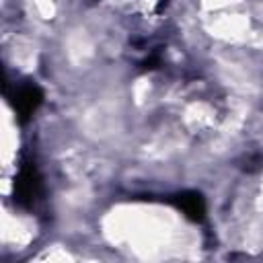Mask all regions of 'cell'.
I'll return each mask as SVG.
<instances>
[{
	"mask_svg": "<svg viewBox=\"0 0 263 263\" xmlns=\"http://www.w3.org/2000/svg\"><path fill=\"white\" fill-rule=\"evenodd\" d=\"M41 189H43V183H41L39 166L35 164L33 158H23L21 160V166H18V173L14 177V187H12L14 201L21 208H27L29 210L41 197Z\"/></svg>",
	"mask_w": 263,
	"mask_h": 263,
	"instance_id": "6da1fadb",
	"label": "cell"
},
{
	"mask_svg": "<svg viewBox=\"0 0 263 263\" xmlns=\"http://www.w3.org/2000/svg\"><path fill=\"white\" fill-rule=\"evenodd\" d=\"M173 205L185 216L189 218L191 222H201L205 218V199L199 191H181V193H175L171 197Z\"/></svg>",
	"mask_w": 263,
	"mask_h": 263,
	"instance_id": "3957f363",
	"label": "cell"
},
{
	"mask_svg": "<svg viewBox=\"0 0 263 263\" xmlns=\"http://www.w3.org/2000/svg\"><path fill=\"white\" fill-rule=\"evenodd\" d=\"M8 103L16 115L18 121H29L35 111L43 103V88L33 80H23L14 84V88L8 92Z\"/></svg>",
	"mask_w": 263,
	"mask_h": 263,
	"instance_id": "7a4b0ae2",
	"label": "cell"
}]
</instances>
